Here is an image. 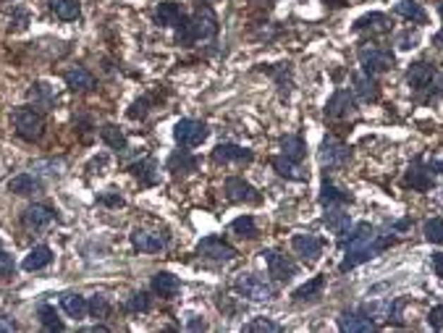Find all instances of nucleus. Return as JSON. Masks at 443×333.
Here are the masks:
<instances>
[{
  "mask_svg": "<svg viewBox=\"0 0 443 333\" xmlns=\"http://www.w3.org/2000/svg\"><path fill=\"white\" fill-rule=\"evenodd\" d=\"M394 11H396L399 16L409 19L412 24H425V21H427V13H425V8L417 3V0H401V3H396V8Z\"/></svg>",
  "mask_w": 443,
  "mask_h": 333,
  "instance_id": "72a5a7b5",
  "label": "nucleus"
},
{
  "mask_svg": "<svg viewBox=\"0 0 443 333\" xmlns=\"http://www.w3.org/2000/svg\"><path fill=\"white\" fill-rule=\"evenodd\" d=\"M90 313H92L95 317H105V315L111 313L108 299H105V296H92V302H90Z\"/></svg>",
  "mask_w": 443,
  "mask_h": 333,
  "instance_id": "c03bdc74",
  "label": "nucleus"
},
{
  "mask_svg": "<svg viewBox=\"0 0 443 333\" xmlns=\"http://www.w3.org/2000/svg\"><path fill=\"white\" fill-rule=\"evenodd\" d=\"M320 205L323 207H341V205H351L354 202V197L349 195V192H344V189H339V186H333L328 178H323V186H320Z\"/></svg>",
  "mask_w": 443,
  "mask_h": 333,
  "instance_id": "aec40b11",
  "label": "nucleus"
},
{
  "mask_svg": "<svg viewBox=\"0 0 443 333\" xmlns=\"http://www.w3.org/2000/svg\"><path fill=\"white\" fill-rule=\"evenodd\" d=\"M131 244H134V250L145 252V255H155V252L166 250V234L160 231H145V229H134L131 231Z\"/></svg>",
  "mask_w": 443,
  "mask_h": 333,
  "instance_id": "9b49d317",
  "label": "nucleus"
},
{
  "mask_svg": "<svg viewBox=\"0 0 443 333\" xmlns=\"http://www.w3.org/2000/svg\"><path fill=\"white\" fill-rule=\"evenodd\" d=\"M270 163H273V168H276V171L284 178H291V181H307V171L302 168V163H296V160H289L286 155L273 157Z\"/></svg>",
  "mask_w": 443,
  "mask_h": 333,
  "instance_id": "b1692460",
  "label": "nucleus"
},
{
  "mask_svg": "<svg viewBox=\"0 0 443 333\" xmlns=\"http://www.w3.org/2000/svg\"><path fill=\"white\" fill-rule=\"evenodd\" d=\"M11 123H13V131L27 142H37L45 134V119L35 108H16L11 113Z\"/></svg>",
  "mask_w": 443,
  "mask_h": 333,
  "instance_id": "7ed1b4c3",
  "label": "nucleus"
},
{
  "mask_svg": "<svg viewBox=\"0 0 443 333\" xmlns=\"http://www.w3.org/2000/svg\"><path fill=\"white\" fill-rule=\"evenodd\" d=\"M417 42H420V32L417 29H404L396 37V45L401 50H412V47H417Z\"/></svg>",
  "mask_w": 443,
  "mask_h": 333,
  "instance_id": "37998d69",
  "label": "nucleus"
},
{
  "mask_svg": "<svg viewBox=\"0 0 443 333\" xmlns=\"http://www.w3.org/2000/svg\"><path fill=\"white\" fill-rule=\"evenodd\" d=\"M61 307H63V313L68 315V317H74V320H84L87 313H90V302H87L82 294H71V291L61 296Z\"/></svg>",
  "mask_w": 443,
  "mask_h": 333,
  "instance_id": "393cba45",
  "label": "nucleus"
},
{
  "mask_svg": "<svg viewBox=\"0 0 443 333\" xmlns=\"http://www.w3.org/2000/svg\"><path fill=\"white\" fill-rule=\"evenodd\" d=\"M50 3V11L56 13L58 19L63 21H76L82 16V6H79V0H47Z\"/></svg>",
  "mask_w": 443,
  "mask_h": 333,
  "instance_id": "c85d7f7f",
  "label": "nucleus"
},
{
  "mask_svg": "<svg viewBox=\"0 0 443 333\" xmlns=\"http://www.w3.org/2000/svg\"><path fill=\"white\" fill-rule=\"evenodd\" d=\"M168 171H174V174H194L197 171V157L189 155L186 150H176L174 155L168 157Z\"/></svg>",
  "mask_w": 443,
  "mask_h": 333,
  "instance_id": "c756f323",
  "label": "nucleus"
},
{
  "mask_svg": "<svg viewBox=\"0 0 443 333\" xmlns=\"http://www.w3.org/2000/svg\"><path fill=\"white\" fill-rule=\"evenodd\" d=\"M131 174H134L142 184L152 186L157 181V163L152 160V157H145V160H139V163L131 166Z\"/></svg>",
  "mask_w": 443,
  "mask_h": 333,
  "instance_id": "f704fd0d",
  "label": "nucleus"
},
{
  "mask_svg": "<svg viewBox=\"0 0 443 333\" xmlns=\"http://www.w3.org/2000/svg\"><path fill=\"white\" fill-rule=\"evenodd\" d=\"M354 87H357V95H360L362 100L368 102H375L380 97V90L372 74H354Z\"/></svg>",
  "mask_w": 443,
  "mask_h": 333,
  "instance_id": "473e14b6",
  "label": "nucleus"
},
{
  "mask_svg": "<svg viewBox=\"0 0 443 333\" xmlns=\"http://www.w3.org/2000/svg\"><path fill=\"white\" fill-rule=\"evenodd\" d=\"M223 192H226V197H229L231 202H252V205L260 202V192H257V189H255L250 181H244V178H239V176H229V178H226Z\"/></svg>",
  "mask_w": 443,
  "mask_h": 333,
  "instance_id": "1a4fd4ad",
  "label": "nucleus"
},
{
  "mask_svg": "<svg viewBox=\"0 0 443 333\" xmlns=\"http://www.w3.org/2000/svg\"><path fill=\"white\" fill-rule=\"evenodd\" d=\"M100 137H102V142H105L111 150H116V152H126V147H129V142H126V137H123V131H121L116 123H105V126L100 129Z\"/></svg>",
  "mask_w": 443,
  "mask_h": 333,
  "instance_id": "2f4dec72",
  "label": "nucleus"
},
{
  "mask_svg": "<svg viewBox=\"0 0 443 333\" xmlns=\"http://www.w3.org/2000/svg\"><path fill=\"white\" fill-rule=\"evenodd\" d=\"M325 116L328 119H351V116H357L354 95H349L346 90H339L331 100L325 102Z\"/></svg>",
  "mask_w": 443,
  "mask_h": 333,
  "instance_id": "9d476101",
  "label": "nucleus"
},
{
  "mask_svg": "<svg viewBox=\"0 0 443 333\" xmlns=\"http://www.w3.org/2000/svg\"><path fill=\"white\" fill-rule=\"evenodd\" d=\"M252 157H255V152L247 147H239V145H231V142H223V145H218V147L212 150V160L215 163H250Z\"/></svg>",
  "mask_w": 443,
  "mask_h": 333,
  "instance_id": "dca6fc26",
  "label": "nucleus"
},
{
  "mask_svg": "<svg viewBox=\"0 0 443 333\" xmlns=\"http://www.w3.org/2000/svg\"><path fill=\"white\" fill-rule=\"evenodd\" d=\"M317 157H320V166L323 168H344L346 166V160H349V147L344 145V142H339L336 137H325L323 145H320V152H317Z\"/></svg>",
  "mask_w": 443,
  "mask_h": 333,
  "instance_id": "0eeeda50",
  "label": "nucleus"
},
{
  "mask_svg": "<svg viewBox=\"0 0 443 333\" xmlns=\"http://www.w3.org/2000/svg\"><path fill=\"white\" fill-rule=\"evenodd\" d=\"M37 315H40V323L45 325L47 331H63L66 325L58 320V315H56V310L50 305H40V310H37Z\"/></svg>",
  "mask_w": 443,
  "mask_h": 333,
  "instance_id": "58836bf2",
  "label": "nucleus"
},
{
  "mask_svg": "<svg viewBox=\"0 0 443 333\" xmlns=\"http://www.w3.org/2000/svg\"><path fill=\"white\" fill-rule=\"evenodd\" d=\"M8 189L13 192V195L29 197V195H37V192H42V184H40V178H35L32 174H21V176L11 178Z\"/></svg>",
  "mask_w": 443,
  "mask_h": 333,
  "instance_id": "cd10ccee",
  "label": "nucleus"
},
{
  "mask_svg": "<svg viewBox=\"0 0 443 333\" xmlns=\"http://www.w3.org/2000/svg\"><path fill=\"white\" fill-rule=\"evenodd\" d=\"M435 76H438V71H435L433 63H427V61H417V63L409 66V71H406V82H409V87L412 90H427V87H433Z\"/></svg>",
  "mask_w": 443,
  "mask_h": 333,
  "instance_id": "ddd939ff",
  "label": "nucleus"
},
{
  "mask_svg": "<svg viewBox=\"0 0 443 333\" xmlns=\"http://www.w3.org/2000/svg\"><path fill=\"white\" fill-rule=\"evenodd\" d=\"M66 84L74 90V92H90L95 87V76L84 68V66H74V68H68L63 74Z\"/></svg>",
  "mask_w": 443,
  "mask_h": 333,
  "instance_id": "4be33fe9",
  "label": "nucleus"
},
{
  "mask_svg": "<svg viewBox=\"0 0 443 333\" xmlns=\"http://www.w3.org/2000/svg\"><path fill=\"white\" fill-rule=\"evenodd\" d=\"M425 239L430 244H443V218H433L425 223Z\"/></svg>",
  "mask_w": 443,
  "mask_h": 333,
  "instance_id": "79ce46f5",
  "label": "nucleus"
},
{
  "mask_svg": "<svg viewBox=\"0 0 443 333\" xmlns=\"http://www.w3.org/2000/svg\"><path fill=\"white\" fill-rule=\"evenodd\" d=\"M394 241H396L394 236H380L370 223H360L349 236V241L344 244V260L339 270L346 273V270L357 268L362 262H368V260L378 258L380 252L386 250L388 244H394Z\"/></svg>",
  "mask_w": 443,
  "mask_h": 333,
  "instance_id": "f257e3e1",
  "label": "nucleus"
},
{
  "mask_svg": "<svg viewBox=\"0 0 443 333\" xmlns=\"http://www.w3.org/2000/svg\"><path fill=\"white\" fill-rule=\"evenodd\" d=\"M13 276V258H11L8 252L0 250V278H8Z\"/></svg>",
  "mask_w": 443,
  "mask_h": 333,
  "instance_id": "a18cd8bd",
  "label": "nucleus"
},
{
  "mask_svg": "<svg viewBox=\"0 0 443 333\" xmlns=\"http://www.w3.org/2000/svg\"><path fill=\"white\" fill-rule=\"evenodd\" d=\"M16 328H19V325L13 323L11 317H0V331H16Z\"/></svg>",
  "mask_w": 443,
  "mask_h": 333,
  "instance_id": "3c124183",
  "label": "nucleus"
},
{
  "mask_svg": "<svg viewBox=\"0 0 443 333\" xmlns=\"http://www.w3.org/2000/svg\"><path fill=\"white\" fill-rule=\"evenodd\" d=\"M291 247L307 262H315V260L323 255V239L315 236V234H296L294 239H291Z\"/></svg>",
  "mask_w": 443,
  "mask_h": 333,
  "instance_id": "2eb2a0df",
  "label": "nucleus"
},
{
  "mask_svg": "<svg viewBox=\"0 0 443 333\" xmlns=\"http://www.w3.org/2000/svg\"><path fill=\"white\" fill-rule=\"evenodd\" d=\"M231 231L241 239H255L257 236V226H255V218L252 215H241L231 223Z\"/></svg>",
  "mask_w": 443,
  "mask_h": 333,
  "instance_id": "4c0bfd02",
  "label": "nucleus"
},
{
  "mask_svg": "<svg viewBox=\"0 0 443 333\" xmlns=\"http://www.w3.org/2000/svg\"><path fill=\"white\" fill-rule=\"evenodd\" d=\"M438 13H441V19H443V3H441V6H438Z\"/></svg>",
  "mask_w": 443,
  "mask_h": 333,
  "instance_id": "6e6d98bb",
  "label": "nucleus"
},
{
  "mask_svg": "<svg viewBox=\"0 0 443 333\" xmlns=\"http://www.w3.org/2000/svg\"><path fill=\"white\" fill-rule=\"evenodd\" d=\"M433 42H435V45H438V47H443V32H438V35H435V40H433Z\"/></svg>",
  "mask_w": 443,
  "mask_h": 333,
  "instance_id": "5fc2aeb1",
  "label": "nucleus"
},
{
  "mask_svg": "<svg viewBox=\"0 0 443 333\" xmlns=\"http://www.w3.org/2000/svg\"><path fill=\"white\" fill-rule=\"evenodd\" d=\"M323 286H325V278L323 276H315L312 281H307L305 286L296 289L294 299H296V302H305V299H317V296L323 294Z\"/></svg>",
  "mask_w": 443,
  "mask_h": 333,
  "instance_id": "c9c22d12",
  "label": "nucleus"
},
{
  "mask_svg": "<svg viewBox=\"0 0 443 333\" xmlns=\"http://www.w3.org/2000/svg\"><path fill=\"white\" fill-rule=\"evenodd\" d=\"M29 97L35 100L37 108H53V105H56V95H53V90H50L47 84H32Z\"/></svg>",
  "mask_w": 443,
  "mask_h": 333,
  "instance_id": "e433bc0d",
  "label": "nucleus"
},
{
  "mask_svg": "<svg viewBox=\"0 0 443 333\" xmlns=\"http://www.w3.org/2000/svg\"><path fill=\"white\" fill-rule=\"evenodd\" d=\"M252 6H260V8H270V6H276L278 0H250Z\"/></svg>",
  "mask_w": 443,
  "mask_h": 333,
  "instance_id": "864d4df0",
  "label": "nucleus"
},
{
  "mask_svg": "<svg viewBox=\"0 0 443 333\" xmlns=\"http://www.w3.org/2000/svg\"><path fill=\"white\" fill-rule=\"evenodd\" d=\"M244 331L247 333H257V331H265V333H281L284 331V325L273 323V320H268V317H255L252 323L244 325Z\"/></svg>",
  "mask_w": 443,
  "mask_h": 333,
  "instance_id": "ea45409f",
  "label": "nucleus"
},
{
  "mask_svg": "<svg viewBox=\"0 0 443 333\" xmlns=\"http://www.w3.org/2000/svg\"><path fill=\"white\" fill-rule=\"evenodd\" d=\"M325 226H328V231L336 234V236H346L351 229V215L344 210V207H328L325 210Z\"/></svg>",
  "mask_w": 443,
  "mask_h": 333,
  "instance_id": "412c9836",
  "label": "nucleus"
},
{
  "mask_svg": "<svg viewBox=\"0 0 443 333\" xmlns=\"http://www.w3.org/2000/svg\"><path fill=\"white\" fill-rule=\"evenodd\" d=\"M281 150H284V155L289 160H296V163H302L307 155V145L302 137H296V134H286V137L281 139Z\"/></svg>",
  "mask_w": 443,
  "mask_h": 333,
  "instance_id": "7c9ffc66",
  "label": "nucleus"
},
{
  "mask_svg": "<svg viewBox=\"0 0 443 333\" xmlns=\"http://www.w3.org/2000/svg\"><path fill=\"white\" fill-rule=\"evenodd\" d=\"M433 270H435V276L443 278V252H433Z\"/></svg>",
  "mask_w": 443,
  "mask_h": 333,
  "instance_id": "09e8293b",
  "label": "nucleus"
},
{
  "mask_svg": "<svg viewBox=\"0 0 443 333\" xmlns=\"http://www.w3.org/2000/svg\"><path fill=\"white\" fill-rule=\"evenodd\" d=\"M152 291H155L160 299H174V296L181 291V281H178L174 273L160 270V273L152 276Z\"/></svg>",
  "mask_w": 443,
  "mask_h": 333,
  "instance_id": "6ab92c4d",
  "label": "nucleus"
},
{
  "mask_svg": "<svg viewBox=\"0 0 443 333\" xmlns=\"http://www.w3.org/2000/svg\"><path fill=\"white\" fill-rule=\"evenodd\" d=\"M391 29V19H388L386 13H368V16H362V19L354 21V32H388Z\"/></svg>",
  "mask_w": 443,
  "mask_h": 333,
  "instance_id": "bb28decb",
  "label": "nucleus"
},
{
  "mask_svg": "<svg viewBox=\"0 0 443 333\" xmlns=\"http://www.w3.org/2000/svg\"><path fill=\"white\" fill-rule=\"evenodd\" d=\"M100 202L102 205H111V207H121V205H123V200H121L119 195H102Z\"/></svg>",
  "mask_w": 443,
  "mask_h": 333,
  "instance_id": "8fccbe9b",
  "label": "nucleus"
},
{
  "mask_svg": "<svg viewBox=\"0 0 443 333\" xmlns=\"http://www.w3.org/2000/svg\"><path fill=\"white\" fill-rule=\"evenodd\" d=\"M24 226L27 229H32V231H40V229H47L50 223L56 221V213L50 210V207H45V205H32V207H27L24 210Z\"/></svg>",
  "mask_w": 443,
  "mask_h": 333,
  "instance_id": "a211bd4d",
  "label": "nucleus"
},
{
  "mask_svg": "<svg viewBox=\"0 0 443 333\" xmlns=\"http://www.w3.org/2000/svg\"><path fill=\"white\" fill-rule=\"evenodd\" d=\"M205 328H207V323L200 320V317H192V320H189V331H205Z\"/></svg>",
  "mask_w": 443,
  "mask_h": 333,
  "instance_id": "603ef678",
  "label": "nucleus"
},
{
  "mask_svg": "<svg viewBox=\"0 0 443 333\" xmlns=\"http://www.w3.org/2000/svg\"><path fill=\"white\" fill-rule=\"evenodd\" d=\"M265 255V262H268V270L270 276L276 278V281H291L296 276V262L286 255H281L276 250H268L262 252Z\"/></svg>",
  "mask_w": 443,
  "mask_h": 333,
  "instance_id": "f8f14e48",
  "label": "nucleus"
},
{
  "mask_svg": "<svg viewBox=\"0 0 443 333\" xmlns=\"http://www.w3.org/2000/svg\"><path fill=\"white\" fill-rule=\"evenodd\" d=\"M233 289H236L241 296L255 299V302H268V299H273V294H276V291H273V286H270L265 278L252 276V273L236 278V281H233Z\"/></svg>",
  "mask_w": 443,
  "mask_h": 333,
  "instance_id": "423d86ee",
  "label": "nucleus"
},
{
  "mask_svg": "<svg viewBox=\"0 0 443 333\" xmlns=\"http://www.w3.org/2000/svg\"><path fill=\"white\" fill-rule=\"evenodd\" d=\"M145 113H147V100H145V97H142V100H137L134 102V105H131V111H129V119H142V116H145Z\"/></svg>",
  "mask_w": 443,
  "mask_h": 333,
  "instance_id": "de8ad7c7",
  "label": "nucleus"
},
{
  "mask_svg": "<svg viewBox=\"0 0 443 333\" xmlns=\"http://www.w3.org/2000/svg\"><path fill=\"white\" fill-rule=\"evenodd\" d=\"M174 137L181 147H197V145H202L205 139L210 137V129H207V123H202V121L181 119L176 123Z\"/></svg>",
  "mask_w": 443,
  "mask_h": 333,
  "instance_id": "39448f33",
  "label": "nucleus"
},
{
  "mask_svg": "<svg viewBox=\"0 0 443 333\" xmlns=\"http://www.w3.org/2000/svg\"><path fill=\"white\" fill-rule=\"evenodd\" d=\"M215 32H218V19H215V13L210 8H200L194 16L184 19L181 27H176V42L178 45H194V42H200V40H210L215 37Z\"/></svg>",
  "mask_w": 443,
  "mask_h": 333,
  "instance_id": "f03ea898",
  "label": "nucleus"
},
{
  "mask_svg": "<svg viewBox=\"0 0 443 333\" xmlns=\"http://www.w3.org/2000/svg\"><path fill=\"white\" fill-rule=\"evenodd\" d=\"M360 63L365 68V74H383L388 68H394V53L386 50V47H375V45H365L360 47Z\"/></svg>",
  "mask_w": 443,
  "mask_h": 333,
  "instance_id": "20e7f679",
  "label": "nucleus"
},
{
  "mask_svg": "<svg viewBox=\"0 0 443 333\" xmlns=\"http://www.w3.org/2000/svg\"><path fill=\"white\" fill-rule=\"evenodd\" d=\"M427 323H430V328L441 331L443 328V305H438V307L430 310V315H427Z\"/></svg>",
  "mask_w": 443,
  "mask_h": 333,
  "instance_id": "49530a36",
  "label": "nucleus"
},
{
  "mask_svg": "<svg viewBox=\"0 0 443 333\" xmlns=\"http://www.w3.org/2000/svg\"><path fill=\"white\" fill-rule=\"evenodd\" d=\"M197 255L205 260H215V262H229V260L236 258V250H233L229 241L218 239V236H207V239L200 241Z\"/></svg>",
  "mask_w": 443,
  "mask_h": 333,
  "instance_id": "6e6552de",
  "label": "nucleus"
},
{
  "mask_svg": "<svg viewBox=\"0 0 443 333\" xmlns=\"http://www.w3.org/2000/svg\"><path fill=\"white\" fill-rule=\"evenodd\" d=\"M339 328L346 333H372L378 325H375V320L370 317L365 310H351V313H341V317H339Z\"/></svg>",
  "mask_w": 443,
  "mask_h": 333,
  "instance_id": "4468645a",
  "label": "nucleus"
},
{
  "mask_svg": "<svg viewBox=\"0 0 443 333\" xmlns=\"http://www.w3.org/2000/svg\"><path fill=\"white\" fill-rule=\"evenodd\" d=\"M150 307H152V299H150V294H145V291H134V294L129 296V302H126V310H129V313H147Z\"/></svg>",
  "mask_w": 443,
  "mask_h": 333,
  "instance_id": "a19ab883",
  "label": "nucleus"
},
{
  "mask_svg": "<svg viewBox=\"0 0 443 333\" xmlns=\"http://www.w3.org/2000/svg\"><path fill=\"white\" fill-rule=\"evenodd\" d=\"M404 184L412 186V189H417V192H427V189H433L435 178H433V174H430V168L423 166V163L417 160V163H412V168L406 171Z\"/></svg>",
  "mask_w": 443,
  "mask_h": 333,
  "instance_id": "f3484780",
  "label": "nucleus"
},
{
  "mask_svg": "<svg viewBox=\"0 0 443 333\" xmlns=\"http://www.w3.org/2000/svg\"><path fill=\"white\" fill-rule=\"evenodd\" d=\"M53 262V250L47 247V244H37L35 250L29 252L27 258H24V270H42V268H47Z\"/></svg>",
  "mask_w": 443,
  "mask_h": 333,
  "instance_id": "a878e982",
  "label": "nucleus"
},
{
  "mask_svg": "<svg viewBox=\"0 0 443 333\" xmlns=\"http://www.w3.org/2000/svg\"><path fill=\"white\" fill-rule=\"evenodd\" d=\"M184 11L176 3H160L155 11V24L157 27H181L184 24Z\"/></svg>",
  "mask_w": 443,
  "mask_h": 333,
  "instance_id": "5701e85b",
  "label": "nucleus"
}]
</instances>
